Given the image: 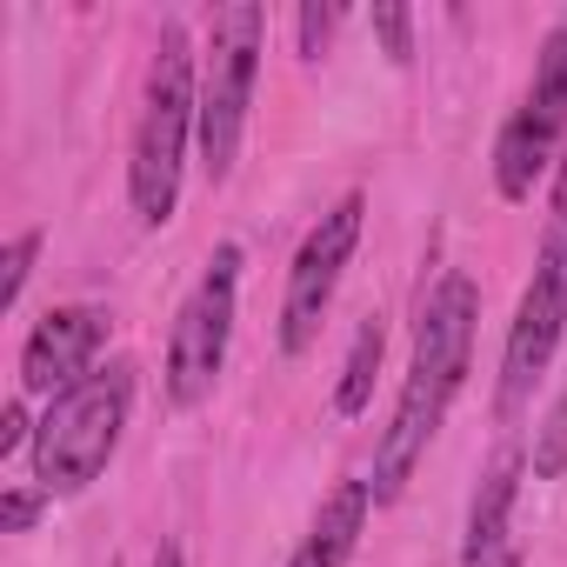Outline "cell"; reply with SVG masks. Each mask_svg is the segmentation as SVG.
Returning <instances> with one entry per match:
<instances>
[{
  "instance_id": "obj_1",
  "label": "cell",
  "mask_w": 567,
  "mask_h": 567,
  "mask_svg": "<svg viewBox=\"0 0 567 567\" xmlns=\"http://www.w3.org/2000/svg\"><path fill=\"white\" fill-rule=\"evenodd\" d=\"M474 328H481V288H474L461 267H447L434 288H427V301H421V321H414V361H408L401 401H394V414H388V427H381V447H374V474H368L374 507H388V501L408 494V481H414L427 441L441 434L454 394L467 388V368H474Z\"/></svg>"
},
{
  "instance_id": "obj_12",
  "label": "cell",
  "mask_w": 567,
  "mask_h": 567,
  "mask_svg": "<svg viewBox=\"0 0 567 567\" xmlns=\"http://www.w3.org/2000/svg\"><path fill=\"white\" fill-rule=\"evenodd\" d=\"M381 354H388V328L381 321H361V334H354V348H348V368H341V388H334V408L354 421V414H368V401H374V374H381Z\"/></svg>"
},
{
  "instance_id": "obj_14",
  "label": "cell",
  "mask_w": 567,
  "mask_h": 567,
  "mask_svg": "<svg viewBox=\"0 0 567 567\" xmlns=\"http://www.w3.org/2000/svg\"><path fill=\"white\" fill-rule=\"evenodd\" d=\"M34 260H41V227H28V234H14V240H8V260H0V315L21 301Z\"/></svg>"
},
{
  "instance_id": "obj_3",
  "label": "cell",
  "mask_w": 567,
  "mask_h": 567,
  "mask_svg": "<svg viewBox=\"0 0 567 567\" xmlns=\"http://www.w3.org/2000/svg\"><path fill=\"white\" fill-rule=\"evenodd\" d=\"M127 408H134V368L127 361H107L74 394L48 401V414L34 427V481H41L48 501L54 494H87L107 474V461L127 434Z\"/></svg>"
},
{
  "instance_id": "obj_16",
  "label": "cell",
  "mask_w": 567,
  "mask_h": 567,
  "mask_svg": "<svg viewBox=\"0 0 567 567\" xmlns=\"http://www.w3.org/2000/svg\"><path fill=\"white\" fill-rule=\"evenodd\" d=\"M295 28H301V61H321L328 34L341 28V8H321V0H308V8L295 14Z\"/></svg>"
},
{
  "instance_id": "obj_9",
  "label": "cell",
  "mask_w": 567,
  "mask_h": 567,
  "mask_svg": "<svg viewBox=\"0 0 567 567\" xmlns=\"http://www.w3.org/2000/svg\"><path fill=\"white\" fill-rule=\"evenodd\" d=\"M107 348V315L101 308H48L21 348V394L61 401L94 374V354Z\"/></svg>"
},
{
  "instance_id": "obj_20",
  "label": "cell",
  "mask_w": 567,
  "mask_h": 567,
  "mask_svg": "<svg viewBox=\"0 0 567 567\" xmlns=\"http://www.w3.org/2000/svg\"><path fill=\"white\" fill-rule=\"evenodd\" d=\"M147 567H187V560H181V547H174V540H161V547H154V560H147Z\"/></svg>"
},
{
  "instance_id": "obj_13",
  "label": "cell",
  "mask_w": 567,
  "mask_h": 567,
  "mask_svg": "<svg viewBox=\"0 0 567 567\" xmlns=\"http://www.w3.org/2000/svg\"><path fill=\"white\" fill-rule=\"evenodd\" d=\"M567 474V394H554L540 441H534V481H560Z\"/></svg>"
},
{
  "instance_id": "obj_15",
  "label": "cell",
  "mask_w": 567,
  "mask_h": 567,
  "mask_svg": "<svg viewBox=\"0 0 567 567\" xmlns=\"http://www.w3.org/2000/svg\"><path fill=\"white\" fill-rule=\"evenodd\" d=\"M374 34H381V48H388V61H414V14L408 8H374Z\"/></svg>"
},
{
  "instance_id": "obj_5",
  "label": "cell",
  "mask_w": 567,
  "mask_h": 567,
  "mask_svg": "<svg viewBox=\"0 0 567 567\" xmlns=\"http://www.w3.org/2000/svg\"><path fill=\"white\" fill-rule=\"evenodd\" d=\"M560 334H567V154H560V174H554V194H547V234H540L534 274H527L520 308L507 321V348H501V414H520L527 408V394L547 374Z\"/></svg>"
},
{
  "instance_id": "obj_4",
  "label": "cell",
  "mask_w": 567,
  "mask_h": 567,
  "mask_svg": "<svg viewBox=\"0 0 567 567\" xmlns=\"http://www.w3.org/2000/svg\"><path fill=\"white\" fill-rule=\"evenodd\" d=\"M260 48H267V8L254 0H227L207 21V48H200V167L220 187L240 161V134H247V107H254V81H260Z\"/></svg>"
},
{
  "instance_id": "obj_19",
  "label": "cell",
  "mask_w": 567,
  "mask_h": 567,
  "mask_svg": "<svg viewBox=\"0 0 567 567\" xmlns=\"http://www.w3.org/2000/svg\"><path fill=\"white\" fill-rule=\"evenodd\" d=\"M288 567H341V560H334V554H328L321 540H301V547L288 554Z\"/></svg>"
},
{
  "instance_id": "obj_17",
  "label": "cell",
  "mask_w": 567,
  "mask_h": 567,
  "mask_svg": "<svg viewBox=\"0 0 567 567\" xmlns=\"http://www.w3.org/2000/svg\"><path fill=\"white\" fill-rule=\"evenodd\" d=\"M41 507H48V494H28V487H8V494H0V527H8V534H28V527L41 520Z\"/></svg>"
},
{
  "instance_id": "obj_11",
  "label": "cell",
  "mask_w": 567,
  "mask_h": 567,
  "mask_svg": "<svg viewBox=\"0 0 567 567\" xmlns=\"http://www.w3.org/2000/svg\"><path fill=\"white\" fill-rule=\"evenodd\" d=\"M368 514H374V487H368V481H341V487L321 501V514H315L308 540H321V547L348 567V560H354V547H361V534H368Z\"/></svg>"
},
{
  "instance_id": "obj_18",
  "label": "cell",
  "mask_w": 567,
  "mask_h": 567,
  "mask_svg": "<svg viewBox=\"0 0 567 567\" xmlns=\"http://www.w3.org/2000/svg\"><path fill=\"white\" fill-rule=\"evenodd\" d=\"M21 441H34V427H28V401H14L8 414H0V454H14Z\"/></svg>"
},
{
  "instance_id": "obj_10",
  "label": "cell",
  "mask_w": 567,
  "mask_h": 567,
  "mask_svg": "<svg viewBox=\"0 0 567 567\" xmlns=\"http://www.w3.org/2000/svg\"><path fill=\"white\" fill-rule=\"evenodd\" d=\"M514 494H520V454L501 447L467 501V534H461V567H520V547H514Z\"/></svg>"
},
{
  "instance_id": "obj_6",
  "label": "cell",
  "mask_w": 567,
  "mask_h": 567,
  "mask_svg": "<svg viewBox=\"0 0 567 567\" xmlns=\"http://www.w3.org/2000/svg\"><path fill=\"white\" fill-rule=\"evenodd\" d=\"M234 301H240V247H214L207 274L194 280V295L174 315L167 334V401L174 408H200L227 368V341H234Z\"/></svg>"
},
{
  "instance_id": "obj_8",
  "label": "cell",
  "mask_w": 567,
  "mask_h": 567,
  "mask_svg": "<svg viewBox=\"0 0 567 567\" xmlns=\"http://www.w3.org/2000/svg\"><path fill=\"white\" fill-rule=\"evenodd\" d=\"M361 220H368V200L361 194H341L308 227V240H301V254L288 267V301H280V348H288V354H308L321 341V321H328L334 288H341V267L361 247Z\"/></svg>"
},
{
  "instance_id": "obj_2",
  "label": "cell",
  "mask_w": 567,
  "mask_h": 567,
  "mask_svg": "<svg viewBox=\"0 0 567 567\" xmlns=\"http://www.w3.org/2000/svg\"><path fill=\"white\" fill-rule=\"evenodd\" d=\"M200 121V54L181 21L161 28L147 81H141V121H134V154H127V200L141 227H167L181 207V161Z\"/></svg>"
},
{
  "instance_id": "obj_7",
  "label": "cell",
  "mask_w": 567,
  "mask_h": 567,
  "mask_svg": "<svg viewBox=\"0 0 567 567\" xmlns=\"http://www.w3.org/2000/svg\"><path fill=\"white\" fill-rule=\"evenodd\" d=\"M560 141H567V28H554L540 41L534 87H527V101L507 114V127L494 141V187H501V200H527L534 181L554 167Z\"/></svg>"
}]
</instances>
